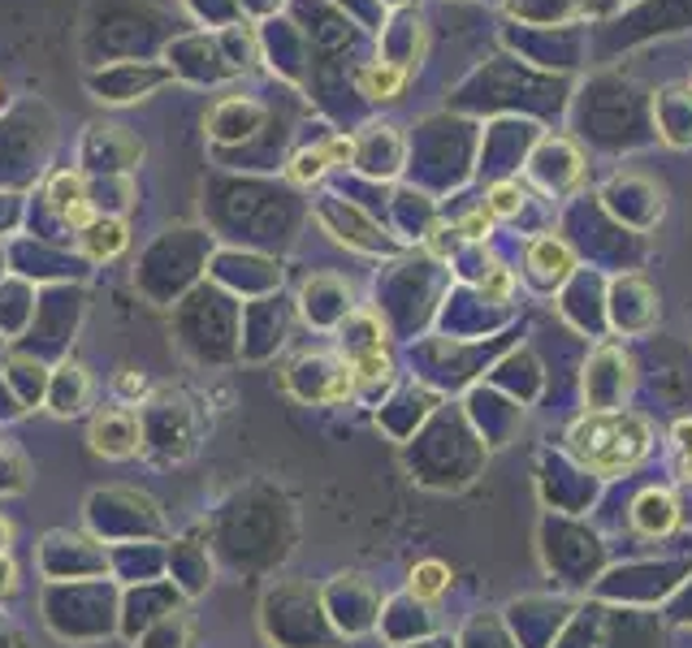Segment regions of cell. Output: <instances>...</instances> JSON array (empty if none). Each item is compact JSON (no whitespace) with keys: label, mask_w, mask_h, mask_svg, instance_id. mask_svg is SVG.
<instances>
[{"label":"cell","mask_w":692,"mask_h":648,"mask_svg":"<svg viewBox=\"0 0 692 648\" xmlns=\"http://www.w3.org/2000/svg\"><path fill=\"white\" fill-rule=\"evenodd\" d=\"M568 445H572L580 467L610 480V476H623L649 458L654 429H649V420H641L632 411H593L572 429Z\"/></svg>","instance_id":"1"},{"label":"cell","mask_w":692,"mask_h":648,"mask_svg":"<svg viewBox=\"0 0 692 648\" xmlns=\"http://www.w3.org/2000/svg\"><path fill=\"white\" fill-rule=\"evenodd\" d=\"M48 208L61 216L70 229H87V225L96 220L92 204H87V182H83V173H57L52 187H48Z\"/></svg>","instance_id":"2"},{"label":"cell","mask_w":692,"mask_h":648,"mask_svg":"<svg viewBox=\"0 0 692 648\" xmlns=\"http://www.w3.org/2000/svg\"><path fill=\"white\" fill-rule=\"evenodd\" d=\"M92 449L105 458H126L139 449V420L130 411H105L92 424Z\"/></svg>","instance_id":"3"},{"label":"cell","mask_w":692,"mask_h":648,"mask_svg":"<svg viewBox=\"0 0 692 648\" xmlns=\"http://www.w3.org/2000/svg\"><path fill=\"white\" fill-rule=\"evenodd\" d=\"M632 524L641 537H667L676 524H680V506L671 493L663 489H645L636 502H632Z\"/></svg>","instance_id":"4"},{"label":"cell","mask_w":692,"mask_h":648,"mask_svg":"<svg viewBox=\"0 0 692 648\" xmlns=\"http://www.w3.org/2000/svg\"><path fill=\"white\" fill-rule=\"evenodd\" d=\"M264 121V108L260 105H247V100H226V105L213 112V134L226 139V143H238L242 134H251L255 125Z\"/></svg>","instance_id":"5"},{"label":"cell","mask_w":692,"mask_h":648,"mask_svg":"<svg viewBox=\"0 0 692 648\" xmlns=\"http://www.w3.org/2000/svg\"><path fill=\"white\" fill-rule=\"evenodd\" d=\"M355 87L372 100H394L403 87H407V70L403 65H390V61H372L355 74Z\"/></svg>","instance_id":"6"},{"label":"cell","mask_w":692,"mask_h":648,"mask_svg":"<svg viewBox=\"0 0 692 648\" xmlns=\"http://www.w3.org/2000/svg\"><path fill=\"white\" fill-rule=\"evenodd\" d=\"M528 264L537 268V277H568L572 268H576V255H572V247L568 242H559V238H537L533 247H528Z\"/></svg>","instance_id":"7"},{"label":"cell","mask_w":692,"mask_h":648,"mask_svg":"<svg viewBox=\"0 0 692 648\" xmlns=\"http://www.w3.org/2000/svg\"><path fill=\"white\" fill-rule=\"evenodd\" d=\"M83 247L92 260H109L126 247V225L117 216H96L87 229H83Z\"/></svg>","instance_id":"8"},{"label":"cell","mask_w":692,"mask_h":648,"mask_svg":"<svg viewBox=\"0 0 692 648\" xmlns=\"http://www.w3.org/2000/svg\"><path fill=\"white\" fill-rule=\"evenodd\" d=\"M451 588V566L446 562H416L411 566V597L416 601H438Z\"/></svg>","instance_id":"9"},{"label":"cell","mask_w":692,"mask_h":648,"mask_svg":"<svg viewBox=\"0 0 692 648\" xmlns=\"http://www.w3.org/2000/svg\"><path fill=\"white\" fill-rule=\"evenodd\" d=\"M524 208V191L515 187V182H498V187H489V200H485V213L489 216H515Z\"/></svg>","instance_id":"10"},{"label":"cell","mask_w":692,"mask_h":648,"mask_svg":"<svg viewBox=\"0 0 692 648\" xmlns=\"http://www.w3.org/2000/svg\"><path fill=\"white\" fill-rule=\"evenodd\" d=\"M330 169V160H325V152L321 147H308V152H299L295 160H290V182H299V187H308V182H317L321 173Z\"/></svg>","instance_id":"11"},{"label":"cell","mask_w":692,"mask_h":648,"mask_svg":"<svg viewBox=\"0 0 692 648\" xmlns=\"http://www.w3.org/2000/svg\"><path fill=\"white\" fill-rule=\"evenodd\" d=\"M480 290H485V299H493V303L511 299V290H515V277H511V268L493 264V268L485 273V281H480Z\"/></svg>","instance_id":"12"},{"label":"cell","mask_w":692,"mask_h":648,"mask_svg":"<svg viewBox=\"0 0 692 648\" xmlns=\"http://www.w3.org/2000/svg\"><path fill=\"white\" fill-rule=\"evenodd\" d=\"M676 445H680V476L692 480V420L676 424Z\"/></svg>","instance_id":"13"},{"label":"cell","mask_w":692,"mask_h":648,"mask_svg":"<svg viewBox=\"0 0 692 648\" xmlns=\"http://www.w3.org/2000/svg\"><path fill=\"white\" fill-rule=\"evenodd\" d=\"M321 152H325V160H330V169H334V165H346V160L355 156V143L343 139V134H334V139L321 143Z\"/></svg>","instance_id":"14"},{"label":"cell","mask_w":692,"mask_h":648,"mask_svg":"<svg viewBox=\"0 0 692 648\" xmlns=\"http://www.w3.org/2000/svg\"><path fill=\"white\" fill-rule=\"evenodd\" d=\"M489 229H493V216L489 213H467L463 216V225H460L463 238H485Z\"/></svg>","instance_id":"15"},{"label":"cell","mask_w":692,"mask_h":648,"mask_svg":"<svg viewBox=\"0 0 692 648\" xmlns=\"http://www.w3.org/2000/svg\"><path fill=\"white\" fill-rule=\"evenodd\" d=\"M17 588V566L9 562V553H0V597H9Z\"/></svg>","instance_id":"16"},{"label":"cell","mask_w":692,"mask_h":648,"mask_svg":"<svg viewBox=\"0 0 692 648\" xmlns=\"http://www.w3.org/2000/svg\"><path fill=\"white\" fill-rule=\"evenodd\" d=\"M9 540H13V528H9V519H0V553L9 549Z\"/></svg>","instance_id":"17"}]
</instances>
